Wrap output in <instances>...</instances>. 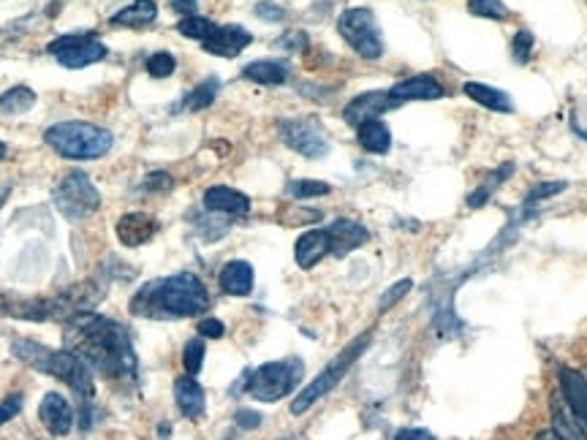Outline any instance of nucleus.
Masks as SVG:
<instances>
[{
    "instance_id": "1",
    "label": "nucleus",
    "mask_w": 587,
    "mask_h": 440,
    "mask_svg": "<svg viewBox=\"0 0 587 440\" xmlns=\"http://www.w3.org/2000/svg\"><path fill=\"white\" fill-rule=\"evenodd\" d=\"M68 351L85 359L90 370L109 375L115 381L134 378L136 354L126 329L112 318L98 316L90 310L68 318Z\"/></svg>"
},
{
    "instance_id": "2",
    "label": "nucleus",
    "mask_w": 587,
    "mask_h": 440,
    "mask_svg": "<svg viewBox=\"0 0 587 440\" xmlns=\"http://www.w3.org/2000/svg\"><path fill=\"white\" fill-rule=\"evenodd\" d=\"M210 307V294L191 272L147 283L131 299V313L139 318H191Z\"/></svg>"
},
{
    "instance_id": "3",
    "label": "nucleus",
    "mask_w": 587,
    "mask_h": 440,
    "mask_svg": "<svg viewBox=\"0 0 587 440\" xmlns=\"http://www.w3.org/2000/svg\"><path fill=\"white\" fill-rule=\"evenodd\" d=\"M11 354L17 356L20 362L28 364V367H33V370L68 383L82 402L93 400V394H96L93 373H90L85 359H79L74 351H52V348L36 343V340L20 337V340L11 343Z\"/></svg>"
},
{
    "instance_id": "4",
    "label": "nucleus",
    "mask_w": 587,
    "mask_h": 440,
    "mask_svg": "<svg viewBox=\"0 0 587 440\" xmlns=\"http://www.w3.org/2000/svg\"><path fill=\"white\" fill-rule=\"evenodd\" d=\"M44 142L68 161H96L112 150L115 136L87 120H66V123L49 125Z\"/></svg>"
},
{
    "instance_id": "5",
    "label": "nucleus",
    "mask_w": 587,
    "mask_h": 440,
    "mask_svg": "<svg viewBox=\"0 0 587 440\" xmlns=\"http://www.w3.org/2000/svg\"><path fill=\"white\" fill-rule=\"evenodd\" d=\"M370 345V332H365V335H359L357 340H351V343L340 351V354L332 359V362L321 370V373L313 378V381L302 389V392L291 400V413L294 416H302V413L308 411V408H313L321 397H327L329 392H335L337 383L346 378V373L354 367V362H357L359 356L365 354V348Z\"/></svg>"
},
{
    "instance_id": "6",
    "label": "nucleus",
    "mask_w": 587,
    "mask_h": 440,
    "mask_svg": "<svg viewBox=\"0 0 587 440\" xmlns=\"http://www.w3.org/2000/svg\"><path fill=\"white\" fill-rule=\"evenodd\" d=\"M299 381H302V362L291 356V359H280V362H267L256 367L245 378V392L259 402H278L286 394L294 392Z\"/></svg>"
},
{
    "instance_id": "7",
    "label": "nucleus",
    "mask_w": 587,
    "mask_h": 440,
    "mask_svg": "<svg viewBox=\"0 0 587 440\" xmlns=\"http://www.w3.org/2000/svg\"><path fill=\"white\" fill-rule=\"evenodd\" d=\"M55 210L66 220H87L101 207V193L85 172H68L52 193Z\"/></svg>"
},
{
    "instance_id": "8",
    "label": "nucleus",
    "mask_w": 587,
    "mask_h": 440,
    "mask_svg": "<svg viewBox=\"0 0 587 440\" xmlns=\"http://www.w3.org/2000/svg\"><path fill=\"white\" fill-rule=\"evenodd\" d=\"M337 30L346 41L348 47L357 52L359 58L378 60L384 55V39H381V28H378L376 14L370 9H348L340 14Z\"/></svg>"
},
{
    "instance_id": "9",
    "label": "nucleus",
    "mask_w": 587,
    "mask_h": 440,
    "mask_svg": "<svg viewBox=\"0 0 587 440\" xmlns=\"http://www.w3.org/2000/svg\"><path fill=\"white\" fill-rule=\"evenodd\" d=\"M49 55H55L63 68L79 71V68L93 66L98 60L106 58V47L101 41L93 39V33H71L60 39L49 41Z\"/></svg>"
},
{
    "instance_id": "10",
    "label": "nucleus",
    "mask_w": 587,
    "mask_h": 440,
    "mask_svg": "<svg viewBox=\"0 0 587 440\" xmlns=\"http://www.w3.org/2000/svg\"><path fill=\"white\" fill-rule=\"evenodd\" d=\"M280 139L291 147L294 153L305 155V158H324L329 153V142L324 131L310 120H283L278 125Z\"/></svg>"
},
{
    "instance_id": "11",
    "label": "nucleus",
    "mask_w": 587,
    "mask_h": 440,
    "mask_svg": "<svg viewBox=\"0 0 587 440\" xmlns=\"http://www.w3.org/2000/svg\"><path fill=\"white\" fill-rule=\"evenodd\" d=\"M397 106H400V101L389 90H367V93L357 96L343 109V120L359 128L367 120H381V115L392 112Z\"/></svg>"
},
{
    "instance_id": "12",
    "label": "nucleus",
    "mask_w": 587,
    "mask_h": 440,
    "mask_svg": "<svg viewBox=\"0 0 587 440\" xmlns=\"http://www.w3.org/2000/svg\"><path fill=\"white\" fill-rule=\"evenodd\" d=\"M39 416L41 424L47 427L49 435H55V438H63L71 432L74 427V408H71V402L58 392H49L39 405Z\"/></svg>"
},
{
    "instance_id": "13",
    "label": "nucleus",
    "mask_w": 587,
    "mask_h": 440,
    "mask_svg": "<svg viewBox=\"0 0 587 440\" xmlns=\"http://www.w3.org/2000/svg\"><path fill=\"white\" fill-rule=\"evenodd\" d=\"M327 237L329 250H332L335 256H346V253L362 248V245L370 240V231H367L359 220L340 218L335 220V223H329Z\"/></svg>"
},
{
    "instance_id": "14",
    "label": "nucleus",
    "mask_w": 587,
    "mask_h": 440,
    "mask_svg": "<svg viewBox=\"0 0 587 440\" xmlns=\"http://www.w3.org/2000/svg\"><path fill=\"white\" fill-rule=\"evenodd\" d=\"M253 36L242 25H218L210 39L204 41V49L218 58H237L242 49L251 47Z\"/></svg>"
},
{
    "instance_id": "15",
    "label": "nucleus",
    "mask_w": 587,
    "mask_h": 440,
    "mask_svg": "<svg viewBox=\"0 0 587 440\" xmlns=\"http://www.w3.org/2000/svg\"><path fill=\"white\" fill-rule=\"evenodd\" d=\"M115 231L117 240L123 242L126 248H139L158 234V220L153 215H145V212H128L117 220Z\"/></svg>"
},
{
    "instance_id": "16",
    "label": "nucleus",
    "mask_w": 587,
    "mask_h": 440,
    "mask_svg": "<svg viewBox=\"0 0 587 440\" xmlns=\"http://www.w3.org/2000/svg\"><path fill=\"white\" fill-rule=\"evenodd\" d=\"M558 381L560 394H563L566 405L587 427V378L579 370H574V367H560Z\"/></svg>"
},
{
    "instance_id": "17",
    "label": "nucleus",
    "mask_w": 587,
    "mask_h": 440,
    "mask_svg": "<svg viewBox=\"0 0 587 440\" xmlns=\"http://www.w3.org/2000/svg\"><path fill=\"white\" fill-rule=\"evenodd\" d=\"M174 400H177V408H180L185 419H202L204 416L207 400H204V389L193 375L177 378V383H174Z\"/></svg>"
},
{
    "instance_id": "18",
    "label": "nucleus",
    "mask_w": 587,
    "mask_h": 440,
    "mask_svg": "<svg viewBox=\"0 0 587 440\" xmlns=\"http://www.w3.org/2000/svg\"><path fill=\"white\" fill-rule=\"evenodd\" d=\"M204 207L210 212H226V215H248L251 210V199L245 193L226 188V185H215L204 191Z\"/></svg>"
},
{
    "instance_id": "19",
    "label": "nucleus",
    "mask_w": 587,
    "mask_h": 440,
    "mask_svg": "<svg viewBox=\"0 0 587 440\" xmlns=\"http://www.w3.org/2000/svg\"><path fill=\"white\" fill-rule=\"evenodd\" d=\"M552 432L558 440H587V427L568 408L563 394L552 397Z\"/></svg>"
},
{
    "instance_id": "20",
    "label": "nucleus",
    "mask_w": 587,
    "mask_h": 440,
    "mask_svg": "<svg viewBox=\"0 0 587 440\" xmlns=\"http://www.w3.org/2000/svg\"><path fill=\"white\" fill-rule=\"evenodd\" d=\"M327 253H332V250H329L327 229L305 231L297 240V245H294V259H297V264L302 269H313Z\"/></svg>"
},
{
    "instance_id": "21",
    "label": "nucleus",
    "mask_w": 587,
    "mask_h": 440,
    "mask_svg": "<svg viewBox=\"0 0 587 440\" xmlns=\"http://www.w3.org/2000/svg\"><path fill=\"white\" fill-rule=\"evenodd\" d=\"M389 93H392L400 104H405V101H435V98L446 96V90H443L441 82L433 77H424V74L422 77L405 79V82L392 87Z\"/></svg>"
},
{
    "instance_id": "22",
    "label": "nucleus",
    "mask_w": 587,
    "mask_h": 440,
    "mask_svg": "<svg viewBox=\"0 0 587 440\" xmlns=\"http://www.w3.org/2000/svg\"><path fill=\"white\" fill-rule=\"evenodd\" d=\"M218 283L231 297H248L253 291V267L248 261H229L218 275Z\"/></svg>"
},
{
    "instance_id": "23",
    "label": "nucleus",
    "mask_w": 587,
    "mask_h": 440,
    "mask_svg": "<svg viewBox=\"0 0 587 440\" xmlns=\"http://www.w3.org/2000/svg\"><path fill=\"white\" fill-rule=\"evenodd\" d=\"M462 93L468 98H473L476 104L487 106L490 112H501V115H511L514 112V104H511V98L498 90V87L492 85H482V82H465L462 85Z\"/></svg>"
},
{
    "instance_id": "24",
    "label": "nucleus",
    "mask_w": 587,
    "mask_h": 440,
    "mask_svg": "<svg viewBox=\"0 0 587 440\" xmlns=\"http://www.w3.org/2000/svg\"><path fill=\"white\" fill-rule=\"evenodd\" d=\"M155 17H158L155 0H134V3H128L126 9L112 14L109 25H115V28H145V25L155 22Z\"/></svg>"
},
{
    "instance_id": "25",
    "label": "nucleus",
    "mask_w": 587,
    "mask_h": 440,
    "mask_svg": "<svg viewBox=\"0 0 587 440\" xmlns=\"http://www.w3.org/2000/svg\"><path fill=\"white\" fill-rule=\"evenodd\" d=\"M242 77L251 79L256 85L278 87L289 79V66L283 60H256L242 68Z\"/></svg>"
},
{
    "instance_id": "26",
    "label": "nucleus",
    "mask_w": 587,
    "mask_h": 440,
    "mask_svg": "<svg viewBox=\"0 0 587 440\" xmlns=\"http://www.w3.org/2000/svg\"><path fill=\"white\" fill-rule=\"evenodd\" d=\"M359 131V144L365 147L367 153L373 155H384L389 153L392 147V134H389V125L381 123V120H367L357 128Z\"/></svg>"
},
{
    "instance_id": "27",
    "label": "nucleus",
    "mask_w": 587,
    "mask_h": 440,
    "mask_svg": "<svg viewBox=\"0 0 587 440\" xmlns=\"http://www.w3.org/2000/svg\"><path fill=\"white\" fill-rule=\"evenodd\" d=\"M33 104H36V93H33L28 85L9 87V90L0 96V109H3L6 115H25V112L33 109Z\"/></svg>"
},
{
    "instance_id": "28",
    "label": "nucleus",
    "mask_w": 587,
    "mask_h": 440,
    "mask_svg": "<svg viewBox=\"0 0 587 440\" xmlns=\"http://www.w3.org/2000/svg\"><path fill=\"white\" fill-rule=\"evenodd\" d=\"M218 87H221V82L215 77L204 79L202 85L193 87L191 96L185 98V109L188 112H202V109H207L215 101V96H218Z\"/></svg>"
},
{
    "instance_id": "29",
    "label": "nucleus",
    "mask_w": 587,
    "mask_h": 440,
    "mask_svg": "<svg viewBox=\"0 0 587 440\" xmlns=\"http://www.w3.org/2000/svg\"><path fill=\"white\" fill-rule=\"evenodd\" d=\"M215 22L204 20V17H185V20H180V25H177V30L183 33L185 39H193V41H207L215 33Z\"/></svg>"
},
{
    "instance_id": "30",
    "label": "nucleus",
    "mask_w": 587,
    "mask_h": 440,
    "mask_svg": "<svg viewBox=\"0 0 587 440\" xmlns=\"http://www.w3.org/2000/svg\"><path fill=\"white\" fill-rule=\"evenodd\" d=\"M514 172V166H506V169H498V172L495 174H490V180L484 182L482 188H479V191H473L471 196H468V207H473V210H476V207H484V204H487V201H490V193L495 191V188H498V185H501L503 180H509V177H506V174H511Z\"/></svg>"
},
{
    "instance_id": "31",
    "label": "nucleus",
    "mask_w": 587,
    "mask_h": 440,
    "mask_svg": "<svg viewBox=\"0 0 587 440\" xmlns=\"http://www.w3.org/2000/svg\"><path fill=\"white\" fill-rule=\"evenodd\" d=\"M468 11L482 20H506L509 17V9L503 0H468Z\"/></svg>"
},
{
    "instance_id": "32",
    "label": "nucleus",
    "mask_w": 587,
    "mask_h": 440,
    "mask_svg": "<svg viewBox=\"0 0 587 440\" xmlns=\"http://www.w3.org/2000/svg\"><path fill=\"white\" fill-rule=\"evenodd\" d=\"M332 191L327 182H318V180H299L291 182L289 193L294 199H316V196H327Z\"/></svg>"
},
{
    "instance_id": "33",
    "label": "nucleus",
    "mask_w": 587,
    "mask_h": 440,
    "mask_svg": "<svg viewBox=\"0 0 587 440\" xmlns=\"http://www.w3.org/2000/svg\"><path fill=\"white\" fill-rule=\"evenodd\" d=\"M174 68H177V60H174L169 52H155L153 58L147 60V74L155 79L172 77Z\"/></svg>"
},
{
    "instance_id": "34",
    "label": "nucleus",
    "mask_w": 587,
    "mask_h": 440,
    "mask_svg": "<svg viewBox=\"0 0 587 440\" xmlns=\"http://www.w3.org/2000/svg\"><path fill=\"white\" fill-rule=\"evenodd\" d=\"M183 364H185V373L188 375H196L199 370H202V364H204V343L202 340H191V343L185 345Z\"/></svg>"
},
{
    "instance_id": "35",
    "label": "nucleus",
    "mask_w": 587,
    "mask_h": 440,
    "mask_svg": "<svg viewBox=\"0 0 587 440\" xmlns=\"http://www.w3.org/2000/svg\"><path fill=\"white\" fill-rule=\"evenodd\" d=\"M566 188V182H539L536 188H530L525 201H528V204H539V201H547L552 199V196H558V193H563Z\"/></svg>"
},
{
    "instance_id": "36",
    "label": "nucleus",
    "mask_w": 587,
    "mask_h": 440,
    "mask_svg": "<svg viewBox=\"0 0 587 440\" xmlns=\"http://www.w3.org/2000/svg\"><path fill=\"white\" fill-rule=\"evenodd\" d=\"M411 286H414V283L405 278V280H400V283H395L392 288H386L384 297H381V302H378V310H381V313H386V310H392V307H395L397 302H400V299H403L405 294L411 291Z\"/></svg>"
},
{
    "instance_id": "37",
    "label": "nucleus",
    "mask_w": 587,
    "mask_h": 440,
    "mask_svg": "<svg viewBox=\"0 0 587 440\" xmlns=\"http://www.w3.org/2000/svg\"><path fill=\"white\" fill-rule=\"evenodd\" d=\"M533 33H528V30H520L517 36H514V41H511V52H514V60L517 63H528L530 55H533Z\"/></svg>"
},
{
    "instance_id": "38",
    "label": "nucleus",
    "mask_w": 587,
    "mask_h": 440,
    "mask_svg": "<svg viewBox=\"0 0 587 440\" xmlns=\"http://www.w3.org/2000/svg\"><path fill=\"white\" fill-rule=\"evenodd\" d=\"M22 408V394H11V397H6V400L0 402V427L6 424V421H11L17 413H20Z\"/></svg>"
},
{
    "instance_id": "39",
    "label": "nucleus",
    "mask_w": 587,
    "mask_h": 440,
    "mask_svg": "<svg viewBox=\"0 0 587 440\" xmlns=\"http://www.w3.org/2000/svg\"><path fill=\"white\" fill-rule=\"evenodd\" d=\"M172 185H174L172 174H166V172L147 174V180L142 182V188H145V191H169Z\"/></svg>"
},
{
    "instance_id": "40",
    "label": "nucleus",
    "mask_w": 587,
    "mask_h": 440,
    "mask_svg": "<svg viewBox=\"0 0 587 440\" xmlns=\"http://www.w3.org/2000/svg\"><path fill=\"white\" fill-rule=\"evenodd\" d=\"M199 335L218 340V337L226 335V326H223V321H218V318H204V321H199Z\"/></svg>"
},
{
    "instance_id": "41",
    "label": "nucleus",
    "mask_w": 587,
    "mask_h": 440,
    "mask_svg": "<svg viewBox=\"0 0 587 440\" xmlns=\"http://www.w3.org/2000/svg\"><path fill=\"white\" fill-rule=\"evenodd\" d=\"M256 17L270 22H280L286 20V11L280 9V6H275V3H259V6H256Z\"/></svg>"
},
{
    "instance_id": "42",
    "label": "nucleus",
    "mask_w": 587,
    "mask_h": 440,
    "mask_svg": "<svg viewBox=\"0 0 587 440\" xmlns=\"http://www.w3.org/2000/svg\"><path fill=\"white\" fill-rule=\"evenodd\" d=\"M237 424H240L242 430H256L261 424V416L256 411H240L237 413Z\"/></svg>"
},
{
    "instance_id": "43",
    "label": "nucleus",
    "mask_w": 587,
    "mask_h": 440,
    "mask_svg": "<svg viewBox=\"0 0 587 440\" xmlns=\"http://www.w3.org/2000/svg\"><path fill=\"white\" fill-rule=\"evenodd\" d=\"M172 9L185 17H196V0H172Z\"/></svg>"
},
{
    "instance_id": "44",
    "label": "nucleus",
    "mask_w": 587,
    "mask_h": 440,
    "mask_svg": "<svg viewBox=\"0 0 587 440\" xmlns=\"http://www.w3.org/2000/svg\"><path fill=\"white\" fill-rule=\"evenodd\" d=\"M395 440H433V438H430V432H424V430H400L395 435Z\"/></svg>"
},
{
    "instance_id": "45",
    "label": "nucleus",
    "mask_w": 587,
    "mask_h": 440,
    "mask_svg": "<svg viewBox=\"0 0 587 440\" xmlns=\"http://www.w3.org/2000/svg\"><path fill=\"white\" fill-rule=\"evenodd\" d=\"M536 440H558V438H555V432H552V430H549V432L544 430V432H539V435H536Z\"/></svg>"
},
{
    "instance_id": "46",
    "label": "nucleus",
    "mask_w": 587,
    "mask_h": 440,
    "mask_svg": "<svg viewBox=\"0 0 587 440\" xmlns=\"http://www.w3.org/2000/svg\"><path fill=\"white\" fill-rule=\"evenodd\" d=\"M0 158H6V144L0 142Z\"/></svg>"
}]
</instances>
